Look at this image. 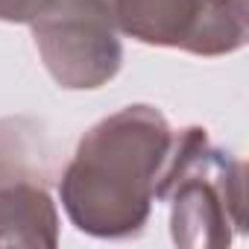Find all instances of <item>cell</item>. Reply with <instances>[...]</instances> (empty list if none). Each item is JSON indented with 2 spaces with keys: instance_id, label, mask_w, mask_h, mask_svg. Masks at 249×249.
Masks as SVG:
<instances>
[{
  "instance_id": "obj_1",
  "label": "cell",
  "mask_w": 249,
  "mask_h": 249,
  "mask_svg": "<svg viewBox=\"0 0 249 249\" xmlns=\"http://www.w3.org/2000/svg\"><path fill=\"white\" fill-rule=\"evenodd\" d=\"M173 144L167 117L147 103L126 106L79 138L59 176L68 220L91 237L123 240L144 231Z\"/></svg>"
},
{
  "instance_id": "obj_2",
  "label": "cell",
  "mask_w": 249,
  "mask_h": 249,
  "mask_svg": "<svg viewBox=\"0 0 249 249\" xmlns=\"http://www.w3.org/2000/svg\"><path fill=\"white\" fill-rule=\"evenodd\" d=\"M156 202L170 205L176 246L223 249L246 231V164L214 147L202 126L173 129Z\"/></svg>"
},
{
  "instance_id": "obj_3",
  "label": "cell",
  "mask_w": 249,
  "mask_h": 249,
  "mask_svg": "<svg viewBox=\"0 0 249 249\" xmlns=\"http://www.w3.org/2000/svg\"><path fill=\"white\" fill-rule=\"evenodd\" d=\"M30 27L47 73L65 91L103 88L123 65L108 0H62Z\"/></svg>"
},
{
  "instance_id": "obj_6",
  "label": "cell",
  "mask_w": 249,
  "mask_h": 249,
  "mask_svg": "<svg viewBox=\"0 0 249 249\" xmlns=\"http://www.w3.org/2000/svg\"><path fill=\"white\" fill-rule=\"evenodd\" d=\"M53 173V147L41 123L33 117H0V185H50Z\"/></svg>"
},
{
  "instance_id": "obj_8",
  "label": "cell",
  "mask_w": 249,
  "mask_h": 249,
  "mask_svg": "<svg viewBox=\"0 0 249 249\" xmlns=\"http://www.w3.org/2000/svg\"><path fill=\"white\" fill-rule=\"evenodd\" d=\"M62 0H0V21L3 24H36L41 15L56 9Z\"/></svg>"
},
{
  "instance_id": "obj_5",
  "label": "cell",
  "mask_w": 249,
  "mask_h": 249,
  "mask_svg": "<svg viewBox=\"0 0 249 249\" xmlns=\"http://www.w3.org/2000/svg\"><path fill=\"white\" fill-rule=\"evenodd\" d=\"M120 36L150 47L185 50L202 0H108Z\"/></svg>"
},
{
  "instance_id": "obj_7",
  "label": "cell",
  "mask_w": 249,
  "mask_h": 249,
  "mask_svg": "<svg viewBox=\"0 0 249 249\" xmlns=\"http://www.w3.org/2000/svg\"><path fill=\"white\" fill-rule=\"evenodd\" d=\"M249 38V0H202L194 30L185 41V53L194 56H229Z\"/></svg>"
},
{
  "instance_id": "obj_4",
  "label": "cell",
  "mask_w": 249,
  "mask_h": 249,
  "mask_svg": "<svg viewBox=\"0 0 249 249\" xmlns=\"http://www.w3.org/2000/svg\"><path fill=\"white\" fill-rule=\"evenodd\" d=\"M59 243V211L38 182L0 185V246H38L53 249Z\"/></svg>"
}]
</instances>
